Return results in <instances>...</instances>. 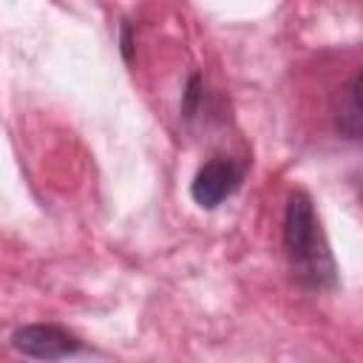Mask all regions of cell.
<instances>
[{
  "instance_id": "obj_1",
  "label": "cell",
  "mask_w": 363,
  "mask_h": 363,
  "mask_svg": "<svg viewBox=\"0 0 363 363\" xmlns=\"http://www.w3.org/2000/svg\"><path fill=\"white\" fill-rule=\"evenodd\" d=\"M284 252L298 284L306 289H332L337 284V267L318 221L309 193L292 190L284 210Z\"/></svg>"
},
{
  "instance_id": "obj_2",
  "label": "cell",
  "mask_w": 363,
  "mask_h": 363,
  "mask_svg": "<svg viewBox=\"0 0 363 363\" xmlns=\"http://www.w3.org/2000/svg\"><path fill=\"white\" fill-rule=\"evenodd\" d=\"M241 179H244V167L235 162V159H227V156H213L210 162H204L199 167V173L193 176L190 182V196L199 207L204 210H213L218 207L224 199H230L238 187H241Z\"/></svg>"
},
{
  "instance_id": "obj_3",
  "label": "cell",
  "mask_w": 363,
  "mask_h": 363,
  "mask_svg": "<svg viewBox=\"0 0 363 363\" xmlns=\"http://www.w3.org/2000/svg\"><path fill=\"white\" fill-rule=\"evenodd\" d=\"M11 346L28 357H37V360H60V357H71L82 349L79 337L71 335L68 329L57 326V323L23 326L11 335Z\"/></svg>"
},
{
  "instance_id": "obj_4",
  "label": "cell",
  "mask_w": 363,
  "mask_h": 363,
  "mask_svg": "<svg viewBox=\"0 0 363 363\" xmlns=\"http://www.w3.org/2000/svg\"><path fill=\"white\" fill-rule=\"evenodd\" d=\"M335 128L343 139L363 145V71L343 85L335 105Z\"/></svg>"
}]
</instances>
